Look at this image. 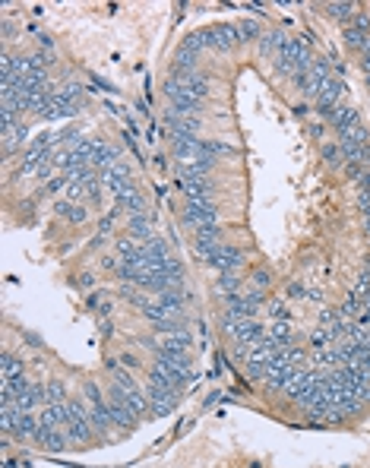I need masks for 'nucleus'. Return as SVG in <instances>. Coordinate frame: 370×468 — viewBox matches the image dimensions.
Masks as SVG:
<instances>
[{"mask_svg":"<svg viewBox=\"0 0 370 468\" xmlns=\"http://www.w3.org/2000/svg\"><path fill=\"white\" fill-rule=\"evenodd\" d=\"M326 120L333 124V130L339 133V137H342V133H348V130H354V127H361L358 111H354V108H348V105H339Z\"/></svg>","mask_w":370,"mask_h":468,"instance_id":"10","label":"nucleus"},{"mask_svg":"<svg viewBox=\"0 0 370 468\" xmlns=\"http://www.w3.org/2000/svg\"><path fill=\"white\" fill-rule=\"evenodd\" d=\"M209 266H212L219 275H225V273H238V269L244 266V250L225 241L219 250H215V256L209 260Z\"/></svg>","mask_w":370,"mask_h":468,"instance_id":"6","label":"nucleus"},{"mask_svg":"<svg viewBox=\"0 0 370 468\" xmlns=\"http://www.w3.org/2000/svg\"><path fill=\"white\" fill-rule=\"evenodd\" d=\"M184 225L190 228V232H200V228H206V225H219V212H215L212 202H193V200H187V206H184Z\"/></svg>","mask_w":370,"mask_h":468,"instance_id":"5","label":"nucleus"},{"mask_svg":"<svg viewBox=\"0 0 370 468\" xmlns=\"http://www.w3.org/2000/svg\"><path fill=\"white\" fill-rule=\"evenodd\" d=\"M361 70H364V76H367V86H370V54H364V57H361Z\"/></svg>","mask_w":370,"mask_h":468,"instance_id":"27","label":"nucleus"},{"mask_svg":"<svg viewBox=\"0 0 370 468\" xmlns=\"http://www.w3.org/2000/svg\"><path fill=\"white\" fill-rule=\"evenodd\" d=\"M250 288H257V291H266L269 285H272V275H269V269H257V273L250 275Z\"/></svg>","mask_w":370,"mask_h":468,"instance_id":"26","label":"nucleus"},{"mask_svg":"<svg viewBox=\"0 0 370 468\" xmlns=\"http://www.w3.org/2000/svg\"><path fill=\"white\" fill-rule=\"evenodd\" d=\"M358 209L361 212H370V168L358 181Z\"/></svg>","mask_w":370,"mask_h":468,"instance_id":"23","label":"nucleus"},{"mask_svg":"<svg viewBox=\"0 0 370 468\" xmlns=\"http://www.w3.org/2000/svg\"><path fill=\"white\" fill-rule=\"evenodd\" d=\"M23 379V361H16L13 355H4V383Z\"/></svg>","mask_w":370,"mask_h":468,"instance_id":"24","label":"nucleus"},{"mask_svg":"<svg viewBox=\"0 0 370 468\" xmlns=\"http://www.w3.org/2000/svg\"><path fill=\"white\" fill-rule=\"evenodd\" d=\"M51 152H54V137L51 133H42V137H35L25 146V152H23V171L29 174V171H42L45 165H51Z\"/></svg>","mask_w":370,"mask_h":468,"instance_id":"3","label":"nucleus"},{"mask_svg":"<svg viewBox=\"0 0 370 468\" xmlns=\"http://www.w3.org/2000/svg\"><path fill=\"white\" fill-rule=\"evenodd\" d=\"M38 418L32 415V411H23V415H19V421H16V427H13V437H19V440H32L38 433Z\"/></svg>","mask_w":370,"mask_h":468,"instance_id":"15","label":"nucleus"},{"mask_svg":"<svg viewBox=\"0 0 370 468\" xmlns=\"http://www.w3.org/2000/svg\"><path fill=\"white\" fill-rule=\"evenodd\" d=\"M234 25H238L241 45H247V42H260V38H263V32H260V23H253V19H241V23H234Z\"/></svg>","mask_w":370,"mask_h":468,"instance_id":"19","label":"nucleus"},{"mask_svg":"<svg viewBox=\"0 0 370 468\" xmlns=\"http://www.w3.org/2000/svg\"><path fill=\"white\" fill-rule=\"evenodd\" d=\"M275 64V70L282 73L285 79H304L307 76V70L313 67V57H311V47H307V42L304 38H291L288 35V42H285V47H282V54L272 60Z\"/></svg>","mask_w":370,"mask_h":468,"instance_id":"1","label":"nucleus"},{"mask_svg":"<svg viewBox=\"0 0 370 468\" xmlns=\"http://www.w3.org/2000/svg\"><path fill=\"white\" fill-rule=\"evenodd\" d=\"M67 437L79 446H89V440L96 437V427H92L89 415H86V409L79 402L67 405Z\"/></svg>","mask_w":370,"mask_h":468,"instance_id":"2","label":"nucleus"},{"mask_svg":"<svg viewBox=\"0 0 370 468\" xmlns=\"http://www.w3.org/2000/svg\"><path fill=\"white\" fill-rule=\"evenodd\" d=\"M67 405H70V402H67ZM67 405H48V409L38 415L42 427H60V424H67Z\"/></svg>","mask_w":370,"mask_h":468,"instance_id":"18","label":"nucleus"},{"mask_svg":"<svg viewBox=\"0 0 370 468\" xmlns=\"http://www.w3.org/2000/svg\"><path fill=\"white\" fill-rule=\"evenodd\" d=\"M326 13H329V16H335V19H342V23L352 25V19L358 16V6H354V4H326Z\"/></svg>","mask_w":370,"mask_h":468,"instance_id":"21","label":"nucleus"},{"mask_svg":"<svg viewBox=\"0 0 370 468\" xmlns=\"http://www.w3.org/2000/svg\"><path fill=\"white\" fill-rule=\"evenodd\" d=\"M212 178H184L187 200L193 202H212Z\"/></svg>","mask_w":370,"mask_h":468,"instance_id":"11","label":"nucleus"},{"mask_svg":"<svg viewBox=\"0 0 370 468\" xmlns=\"http://www.w3.org/2000/svg\"><path fill=\"white\" fill-rule=\"evenodd\" d=\"M221 234H219V225H206V228H200V232H193V253L200 256L203 263H209L212 256H215V250L221 247Z\"/></svg>","mask_w":370,"mask_h":468,"instance_id":"7","label":"nucleus"},{"mask_svg":"<svg viewBox=\"0 0 370 468\" xmlns=\"http://www.w3.org/2000/svg\"><path fill=\"white\" fill-rule=\"evenodd\" d=\"M238 288H241L238 273H225V275H219V282H215V295H219V297H228V301L241 295Z\"/></svg>","mask_w":370,"mask_h":468,"instance_id":"16","label":"nucleus"},{"mask_svg":"<svg viewBox=\"0 0 370 468\" xmlns=\"http://www.w3.org/2000/svg\"><path fill=\"white\" fill-rule=\"evenodd\" d=\"M241 45V35H238V25L225 23V25H212L209 29V47L215 51H234V47Z\"/></svg>","mask_w":370,"mask_h":468,"instance_id":"9","label":"nucleus"},{"mask_svg":"<svg viewBox=\"0 0 370 468\" xmlns=\"http://www.w3.org/2000/svg\"><path fill=\"white\" fill-rule=\"evenodd\" d=\"M323 161H326L329 168H345V152H342L339 142H326V146H323Z\"/></svg>","mask_w":370,"mask_h":468,"instance_id":"20","label":"nucleus"},{"mask_svg":"<svg viewBox=\"0 0 370 468\" xmlns=\"http://www.w3.org/2000/svg\"><path fill=\"white\" fill-rule=\"evenodd\" d=\"M108 415H111V424L114 427H133V421H137V415H133V409L124 402V396L117 392V386H114L111 392H108Z\"/></svg>","mask_w":370,"mask_h":468,"instance_id":"8","label":"nucleus"},{"mask_svg":"<svg viewBox=\"0 0 370 468\" xmlns=\"http://www.w3.org/2000/svg\"><path fill=\"white\" fill-rule=\"evenodd\" d=\"M311 137H323V124H311Z\"/></svg>","mask_w":370,"mask_h":468,"instance_id":"28","label":"nucleus"},{"mask_svg":"<svg viewBox=\"0 0 370 468\" xmlns=\"http://www.w3.org/2000/svg\"><path fill=\"white\" fill-rule=\"evenodd\" d=\"M149 232H152V219L146 212H139V215H133L130 219V234L133 237H146L149 241Z\"/></svg>","mask_w":370,"mask_h":468,"instance_id":"22","label":"nucleus"},{"mask_svg":"<svg viewBox=\"0 0 370 468\" xmlns=\"http://www.w3.org/2000/svg\"><path fill=\"white\" fill-rule=\"evenodd\" d=\"M178 392H180V389H174V386L158 383V379L149 377V383H146V399H149L152 415H158V418L168 415V411L178 405Z\"/></svg>","mask_w":370,"mask_h":468,"instance_id":"4","label":"nucleus"},{"mask_svg":"<svg viewBox=\"0 0 370 468\" xmlns=\"http://www.w3.org/2000/svg\"><path fill=\"white\" fill-rule=\"evenodd\" d=\"M288 35H282V32H263V38H260V54H263L266 60H275L282 54V47H285Z\"/></svg>","mask_w":370,"mask_h":468,"instance_id":"13","label":"nucleus"},{"mask_svg":"<svg viewBox=\"0 0 370 468\" xmlns=\"http://www.w3.org/2000/svg\"><path fill=\"white\" fill-rule=\"evenodd\" d=\"M364 232L370 234V212H364Z\"/></svg>","mask_w":370,"mask_h":468,"instance_id":"29","label":"nucleus"},{"mask_svg":"<svg viewBox=\"0 0 370 468\" xmlns=\"http://www.w3.org/2000/svg\"><path fill=\"white\" fill-rule=\"evenodd\" d=\"M54 212H57V215H60V219H64V222H76V225H79V222L86 219V209L79 206V202H73V200H64V202H57V206H54Z\"/></svg>","mask_w":370,"mask_h":468,"instance_id":"17","label":"nucleus"},{"mask_svg":"<svg viewBox=\"0 0 370 468\" xmlns=\"http://www.w3.org/2000/svg\"><path fill=\"white\" fill-rule=\"evenodd\" d=\"M45 399H48V405H67V386L64 383L45 386Z\"/></svg>","mask_w":370,"mask_h":468,"instance_id":"25","label":"nucleus"},{"mask_svg":"<svg viewBox=\"0 0 370 468\" xmlns=\"http://www.w3.org/2000/svg\"><path fill=\"white\" fill-rule=\"evenodd\" d=\"M23 139H25V124H23V120H19V118L4 120V152L10 155L13 149L23 146Z\"/></svg>","mask_w":370,"mask_h":468,"instance_id":"12","label":"nucleus"},{"mask_svg":"<svg viewBox=\"0 0 370 468\" xmlns=\"http://www.w3.org/2000/svg\"><path fill=\"white\" fill-rule=\"evenodd\" d=\"M32 440H35V443L42 446V450H51V452L64 450V437H60L57 427H42V424H38V433H35Z\"/></svg>","mask_w":370,"mask_h":468,"instance_id":"14","label":"nucleus"}]
</instances>
